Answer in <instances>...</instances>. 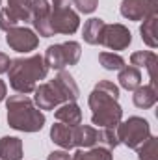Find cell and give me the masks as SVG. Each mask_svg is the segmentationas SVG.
Here are the masks:
<instances>
[{
  "label": "cell",
  "instance_id": "obj_1",
  "mask_svg": "<svg viewBox=\"0 0 158 160\" xmlns=\"http://www.w3.org/2000/svg\"><path fill=\"white\" fill-rule=\"evenodd\" d=\"M119 88L110 80H101L95 84L93 91L89 93V108H91V121L93 125H99L102 128H116L121 118L123 110L117 102Z\"/></svg>",
  "mask_w": 158,
  "mask_h": 160
},
{
  "label": "cell",
  "instance_id": "obj_2",
  "mask_svg": "<svg viewBox=\"0 0 158 160\" xmlns=\"http://www.w3.org/2000/svg\"><path fill=\"white\" fill-rule=\"evenodd\" d=\"M80 95V89L75 78L67 71H58L52 80L36 86L34 89V104L39 110H52L63 102H75Z\"/></svg>",
  "mask_w": 158,
  "mask_h": 160
},
{
  "label": "cell",
  "instance_id": "obj_3",
  "mask_svg": "<svg viewBox=\"0 0 158 160\" xmlns=\"http://www.w3.org/2000/svg\"><path fill=\"white\" fill-rule=\"evenodd\" d=\"M47 73H48V65L45 63V58L41 54L11 60V67L7 71L9 86L17 93H22V95L34 93L37 82L45 78Z\"/></svg>",
  "mask_w": 158,
  "mask_h": 160
},
{
  "label": "cell",
  "instance_id": "obj_4",
  "mask_svg": "<svg viewBox=\"0 0 158 160\" xmlns=\"http://www.w3.org/2000/svg\"><path fill=\"white\" fill-rule=\"evenodd\" d=\"M7 108V123L11 128L21 132H37L45 125V114L34 104L26 95H11L6 101Z\"/></svg>",
  "mask_w": 158,
  "mask_h": 160
},
{
  "label": "cell",
  "instance_id": "obj_5",
  "mask_svg": "<svg viewBox=\"0 0 158 160\" xmlns=\"http://www.w3.org/2000/svg\"><path fill=\"white\" fill-rule=\"evenodd\" d=\"M119 143L126 145L128 149H138L149 136H151V125L149 121L138 116H132L128 119L121 121L116 127Z\"/></svg>",
  "mask_w": 158,
  "mask_h": 160
},
{
  "label": "cell",
  "instance_id": "obj_6",
  "mask_svg": "<svg viewBox=\"0 0 158 160\" xmlns=\"http://www.w3.org/2000/svg\"><path fill=\"white\" fill-rule=\"evenodd\" d=\"M82 54V48L77 41H65L60 45H50L45 52V63L48 65V69H56L62 71L67 65H77Z\"/></svg>",
  "mask_w": 158,
  "mask_h": 160
},
{
  "label": "cell",
  "instance_id": "obj_7",
  "mask_svg": "<svg viewBox=\"0 0 158 160\" xmlns=\"http://www.w3.org/2000/svg\"><path fill=\"white\" fill-rule=\"evenodd\" d=\"M50 26L54 34L71 36L78 30L80 17L71 8H50Z\"/></svg>",
  "mask_w": 158,
  "mask_h": 160
},
{
  "label": "cell",
  "instance_id": "obj_8",
  "mask_svg": "<svg viewBox=\"0 0 158 160\" xmlns=\"http://www.w3.org/2000/svg\"><path fill=\"white\" fill-rule=\"evenodd\" d=\"M6 43L9 45V48H13L15 52H32L37 48L39 45V38L36 36L34 30L30 28H21V26H15L11 30L6 32Z\"/></svg>",
  "mask_w": 158,
  "mask_h": 160
},
{
  "label": "cell",
  "instance_id": "obj_9",
  "mask_svg": "<svg viewBox=\"0 0 158 160\" xmlns=\"http://www.w3.org/2000/svg\"><path fill=\"white\" fill-rule=\"evenodd\" d=\"M132 43V34L126 26L123 24H104L102 36H101V45L108 47L112 50H125Z\"/></svg>",
  "mask_w": 158,
  "mask_h": 160
},
{
  "label": "cell",
  "instance_id": "obj_10",
  "mask_svg": "<svg viewBox=\"0 0 158 160\" xmlns=\"http://www.w3.org/2000/svg\"><path fill=\"white\" fill-rule=\"evenodd\" d=\"M119 11L128 21H143L149 15L156 13V2L155 0H123Z\"/></svg>",
  "mask_w": 158,
  "mask_h": 160
},
{
  "label": "cell",
  "instance_id": "obj_11",
  "mask_svg": "<svg viewBox=\"0 0 158 160\" xmlns=\"http://www.w3.org/2000/svg\"><path fill=\"white\" fill-rule=\"evenodd\" d=\"M30 21L39 36H43V38L54 36L52 26H50V4H48V0H34Z\"/></svg>",
  "mask_w": 158,
  "mask_h": 160
},
{
  "label": "cell",
  "instance_id": "obj_12",
  "mask_svg": "<svg viewBox=\"0 0 158 160\" xmlns=\"http://www.w3.org/2000/svg\"><path fill=\"white\" fill-rule=\"evenodd\" d=\"M97 136H99V130L93 128V127H89V125L73 127V142H75V147H80V149L95 147Z\"/></svg>",
  "mask_w": 158,
  "mask_h": 160
},
{
  "label": "cell",
  "instance_id": "obj_13",
  "mask_svg": "<svg viewBox=\"0 0 158 160\" xmlns=\"http://www.w3.org/2000/svg\"><path fill=\"white\" fill-rule=\"evenodd\" d=\"M156 54L151 50H138L130 56V63L134 67H145L149 71V78H151V86L156 88V77H155V67H156Z\"/></svg>",
  "mask_w": 158,
  "mask_h": 160
},
{
  "label": "cell",
  "instance_id": "obj_14",
  "mask_svg": "<svg viewBox=\"0 0 158 160\" xmlns=\"http://www.w3.org/2000/svg\"><path fill=\"white\" fill-rule=\"evenodd\" d=\"M56 119L63 125L69 127H78L82 125V110L77 102H63L58 110H56Z\"/></svg>",
  "mask_w": 158,
  "mask_h": 160
},
{
  "label": "cell",
  "instance_id": "obj_15",
  "mask_svg": "<svg viewBox=\"0 0 158 160\" xmlns=\"http://www.w3.org/2000/svg\"><path fill=\"white\" fill-rule=\"evenodd\" d=\"M0 160H22V142L15 136L0 138Z\"/></svg>",
  "mask_w": 158,
  "mask_h": 160
},
{
  "label": "cell",
  "instance_id": "obj_16",
  "mask_svg": "<svg viewBox=\"0 0 158 160\" xmlns=\"http://www.w3.org/2000/svg\"><path fill=\"white\" fill-rule=\"evenodd\" d=\"M50 138H52V142L56 143V145H60L62 149H65V151H69V149H73L75 147V142H73V127H69V125H63V123H56V125H52V128H50Z\"/></svg>",
  "mask_w": 158,
  "mask_h": 160
},
{
  "label": "cell",
  "instance_id": "obj_17",
  "mask_svg": "<svg viewBox=\"0 0 158 160\" xmlns=\"http://www.w3.org/2000/svg\"><path fill=\"white\" fill-rule=\"evenodd\" d=\"M156 99H158V93H156V88L155 86H140L134 89V95H132V101L138 108L141 110H147V108H153L156 104Z\"/></svg>",
  "mask_w": 158,
  "mask_h": 160
},
{
  "label": "cell",
  "instance_id": "obj_18",
  "mask_svg": "<svg viewBox=\"0 0 158 160\" xmlns=\"http://www.w3.org/2000/svg\"><path fill=\"white\" fill-rule=\"evenodd\" d=\"M117 80L121 88H125L126 91H134L136 88L141 86V73L134 65H125L123 69H119Z\"/></svg>",
  "mask_w": 158,
  "mask_h": 160
},
{
  "label": "cell",
  "instance_id": "obj_19",
  "mask_svg": "<svg viewBox=\"0 0 158 160\" xmlns=\"http://www.w3.org/2000/svg\"><path fill=\"white\" fill-rule=\"evenodd\" d=\"M156 24H158V13L149 15L147 19H143V24L140 26V34L145 45H149L151 48L158 47V34H156Z\"/></svg>",
  "mask_w": 158,
  "mask_h": 160
},
{
  "label": "cell",
  "instance_id": "obj_20",
  "mask_svg": "<svg viewBox=\"0 0 158 160\" xmlns=\"http://www.w3.org/2000/svg\"><path fill=\"white\" fill-rule=\"evenodd\" d=\"M104 21L102 19H89L86 21L84 24V30H82V36H84V41L89 43V45H101V36H102V30H104Z\"/></svg>",
  "mask_w": 158,
  "mask_h": 160
},
{
  "label": "cell",
  "instance_id": "obj_21",
  "mask_svg": "<svg viewBox=\"0 0 158 160\" xmlns=\"http://www.w3.org/2000/svg\"><path fill=\"white\" fill-rule=\"evenodd\" d=\"M32 4L34 0H7V9L15 15L19 22H26L32 15Z\"/></svg>",
  "mask_w": 158,
  "mask_h": 160
},
{
  "label": "cell",
  "instance_id": "obj_22",
  "mask_svg": "<svg viewBox=\"0 0 158 160\" xmlns=\"http://www.w3.org/2000/svg\"><path fill=\"white\" fill-rule=\"evenodd\" d=\"M71 160H112V151L106 149V147H89L87 151L78 149Z\"/></svg>",
  "mask_w": 158,
  "mask_h": 160
},
{
  "label": "cell",
  "instance_id": "obj_23",
  "mask_svg": "<svg viewBox=\"0 0 158 160\" xmlns=\"http://www.w3.org/2000/svg\"><path fill=\"white\" fill-rule=\"evenodd\" d=\"M136 151L140 160H158V138L149 136Z\"/></svg>",
  "mask_w": 158,
  "mask_h": 160
},
{
  "label": "cell",
  "instance_id": "obj_24",
  "mask_svg": "<svg viewBox=\"0 0 158 160\" xmlns=\"http://www.w3.org/2000/svg\"><path fill=\"white\" fill-rule=\"evenodd\" d=\"M99 62L108 71H119V69L125 67V60L116 52H101L99 54Z\"/></svg>",
  "mask_w": 158,
  "mask_h": 160
},
{
  "label": "cell",
  "instance_id": "obj_25",
  "mask_svg": "<svg viewBox=\"0 0 158 160\" xmlns=\"http://www.w3.org/2000/svg\"><path fill=\"white\" fill-rule=\"evenodd\" d=\"M97 143H101V145L106 147V149H116V147L119 145V140H117L116 130H114V128H102V130H99Z\"/></svg>",
  "mask_w": 158,
  "mask_h": 160
},
{
  "label": "cell",
  "instance_id": "obj_26",
  "mask_svg": "<svg viewBox=\"0 0 158 160\" xmlns=\"http://www.w3.org/2000/svg\"><path fill=\"white\" fill-rule=\"evenodd\" d=\"M17 24H19V21L15 19V15H13L7 8H2V9H0V28L7 32V30L15 28Z\"/></svg>",
  "mask_w": 158,
  "mask_h": 160
},
{
  "label": "cell",
  "instance_id": "obj_27",
  "mask_svg": "<svg viewBox=\"0 0 158 160\" xmlns=\"http://www.w3.org/2000/svg\"><path fill=\"white\" fill-rule=\"evenodd\" d=\"M80 13H93L99 6V0H73Z\"/></svg>",
  "mask_w": 158,
  "mask_h": 160
},
{
  "label": "cell",
  "instance_id": "obj_28",
  "mask_svg": "<svg viewBox=\"0 0 158 160\" xmlns=\"http://www.w3.org/2000/svg\"><path fill=\"white\" fill-rule=\"evenodd\" d=\"M9 67H11V60H9V56L4 54V52H0V75H2V73H7Z\"/></svg>",
  "mask_w": 158,
  "mask_h": 160
},
{
  "label": "cell",
  "instance_id": "obj_29",
  "mask_svg": "<svg viewBox=\"0 0 158 160\" xmlns=\"http://www.w3.org/2000/svg\"><path fill=\"white\" fill-rule=\"evenodd\" d=\"M47 160H71V155H69V151H65V149H63V151H52Z\"/></svg>",
  "mask_w": 158,
  "mask_h": 160
},
{
  "label": "cell",
  "instance_id": "obj_30",
  "mask_svg": "<svg viewBox=\"0 0 158 160\" xmlns=\"http://www.w3.org/2000/svg\"><path fill=\"white\" fill-rule=\"evenodd\" d=\"M71 6H73V0H52L50 8H71Z\"/></svg>",
  "mask_w": 158,
  "mask_h": 160
},
{
  "label": "cell",
  "instance_id": "obj_31",
  "mask_svg": "<svg viewBox=\"0 0 158 160\" xmlns=\"http://www.w3.org/2000/svg\"><path fill=\"white\" fill-rule=\"evenodd\" d=\"M6 95H7V88H6V84H4V80H0V102L6 99Z\"/></svg>",
  "mask_w": 158,
  "mask_h": 160
},
{
  "label": "cell",
  "instance_id": "obj_32",
  "mask_svg": "<svg viewBox=\"0 0 158 160\" xmlns=\"http://www.w3.org/2000/svg\"><path fill=\"white\" fill-rule=\"evenodd\" d=\"M0 4H2V0H0Z\"/></svg>",
  "mask_w": 158,
  "mask_h": 160
}]
</instances>
